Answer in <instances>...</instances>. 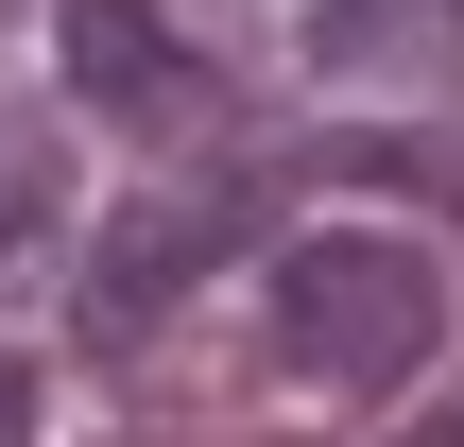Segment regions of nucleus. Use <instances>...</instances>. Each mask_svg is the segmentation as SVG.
Here are the masks:
<instances>
[{
	"label": "nucleus",
	"mask_w": 464,
	"mask_h": 447,
	"mask_svg": "<svg viewBox=\"0 0 464 447\" xmlns=\"http://www.w3.org/2000/svg\"><path fill=\"white\" fill-rule=\"evenodd\" d=\"M241 224H258V189H224V172H207V189H155V207L86 258V327H121V345H138V327H155V310H172L224 241H241Z\"/></svg>",
	"instance_id": "f03ea898"
},
{
	"label": "nucleus",
	"mask_w": 464,
	"mask_h": 447,
	"mask_svg": "<svg viewBox=\"0 0 464 447\" xmlns=\"http://www.w3.org/2000/svg\"><path fill=\"white\" fill-rule=\"evenodd\" d=\"M69 86L103 103V121H138V138H189L224 86L172 52V17H138V0H69Z\"/></svg>",
	"instance_id": "7ed1b4c3"
},
{
	"label": "nucleus",
	"mask_w": 464,
	"mask_h": 447,
	"mask_svg": "<svg viewBox=\"0 0 464 447\" xmlns=\"http://www.w3.org/2000/svg\"><path fill=\"white\" fill-rule=\"evenodd\" d=\"M430 327H448V276H430L396 224H327V241L276 258V362H293L310 396H396V379L430 362Z\"/></svg>",
	"instance_id": "f257e3e1"
},
{
	"label": "nucleus",
	"mask_w": 464,
	"mask_h": 447,
	"mask_svg": "<svg viewBox=\"0 0 464 447\" xmlns=\"http://www.w3.org/2000/svg\"><path fill=\"white\" fill-rule=\"evenodd\" d=\"M17 431H34V379H17V362H0V447H17Z\"/></svg>",
	"instance_id": "423d86ee"
},
{
	"label": "nucleus",
	"mask_w": 464,
	"mask_h": 447,
	"mask_svg": "<svg viewBox=\"0 0 464 447\" xmlns=\"http://www.w3.org/2000/svg\"><path fill=\"white\" fill-rule=\"evenodd\" d=\"M34 224H52V138H34V121H0V258H17Z\"/></svg>",
	"instance_id": "39448f33"
},
{
	"label": "nucleus",
	"mask_w": 464,
	"mask_h": 447,
	"mask_svg": "<svg viewBox=\"0 0 464 447\" xmlns=\"http://www.w3.org/2000/svg\"><path fill=\"white\" fill-rule=\"evenodd\" d=\"M310 52H327V69H379V86H396V69H464V0H327Z\"/></svg>",
	"instance_id": "20e7f679"
}]
</instances>
